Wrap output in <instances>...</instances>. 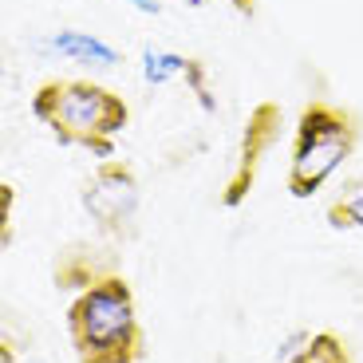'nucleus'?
Masks as SVG:
<instances>
[{
	"instance_id": "obj_1",
	"label": "nucleus",
	"mask_w": 363,
	"mask_h": 363,
	"mask_svg": "<svg viewBox=\"0 0 363 363\" xmlns=\"http://www.w3.org/2000/svg\"><path fill=\"white\" fill-rule=\"evenodd\" d=\"M67 340L79 363H138L146 352L130 284L107 272L67 300Z\"/></svg>"
},
{
	"instance_id": "obj_2",
	"label": "nucleus",
	"mask_w": 363,
	"mask_h": 363,
	"mask_svg": "<svg viewBox=\"0 0 363 363\" xmlns=\"http://www.w3.org/2000/svg\"><path fill=\"white\" fill-rule=\"evenodd\" d=\"M32 111L64 146L111 155L127 127V99L91 79H52L32 95Z\"/></svg>"
},
{
	"instance_id": "obj_3",
	"label": "nucleus",
	"mask_w": 363,
	"mask_h": 363,
	"mask_svg": "<svg viewBox=\"0 0 363 363\" xmlns=\"http://www.w3.org/2000/svg\"><path fill=\"white\" fill-rule=\"evenodd\" d=\"M359 135H363V123L347 107L312 99L300 111L296 138H292V158H289L292 198H316L320 186L355 155Z\"/></svg>"
},
{
	"instance_id": "obj_4",
	"label": "nucleus",
	"mask_w": 363,
	"mask_h": 363,
	"mask_svg": "<svg viewBox=\"0 0 363 363\" xmlns=\"http://www.w3.org/2000/svg\"><path fill=\"white\" fill-rule=\"evenodd\" d=\"M83 209L95 221L103 237L115 241H130L138 229V206H143V190L130 166L123 162H103L99 170L83 182Z\"/></svg>"
},
{
	"instance_id": "obj_5",
	"label": "nucleus",
	"mask_w": 363,
	"mask_h": 363,
	"mask_svg": "<svg viewBox=\"0 0 363 363\" xmlns=\"http://www.w3.org/2000/svg\"><path fill=\"white\" fill-rule=\"evenodd\" d=\"M277 127H281V115H277V107H272V103L257 107V115L249 118V127H245V143H241L237 178L229 182L225 194H221V201H225V206H237V201L249 194V186H253V178H257V162H261V155H269V138L277 135Z\"/></svg>"
},
{
	"instance_id": "obj_6",
	"label": "nucleus",
	"mask_w": 363,
	"mask_h": 363,
	"mask_svg": "<svg viewBox=\"0 0 363 363\" xmlns=\"http://www.w3.org/2000/svg\"><path fill=\"white\" fill-rule=\"evenodd\" d=\"M48 52L67 60L75 67H91V72H111L123 64V52L115 44H107L95 32H79V28H60L48 36Z\"/></svg>"
},
{
	"instance_id": "obj_7",
	"label": "nucleus",
	"mask_w": 363,
	"mask_h": 363,
	"mask_svg": "<svg viewBox=\"0 0 363 363\" xmlns=\"http://www.w3.org/2000/svg\"><path fill=\"white\" fill-rule=\"evenodd\" d=\"M138 67H143V79L150 83V87H162V83L186 75V79L194 83V91H198V99H206V107L213 111V99H209L206 83H201L198 60H190V55H182V52H170V48L150 44V48H143V55H138Z\"/></svg>"
},
{
	"instance_id": "obj_8",
	"label": "nucleus",
	"mask_w": 363,
	"mask_h": 363,
	"mask_svg": "<svg viewBox=\"0 0 363 363\" xmlns=\"http://www.w3.org/2000/svg\"><path fill=\"white\" fill-rule=\"evenodd\" d=\"M284 363H352V347L336 332H312L304 340V347Z\"/></svg>"
},
{
	"instance_id": "obj_9",
	"label": "nucleus",
	"mask_w": 363,
	"mask_h": 363,
	"mask_svg": "<svg viewBox=\"0 0 363 363\" xmlns=\"http://www.w3.org/2000/svg\"><path fill=\"white\" fill-rule=\"evenodd\" d=\"M328 225L332 229H363V182H352V186L328 206Z\"/></svg>"
},
{
	"instance_id": "obj_10",
	"label": "nucleus",
	"mask_w": 363,
	"mask_h": 363,
	"mask_svg": "<svg viewBox=\"0 0 363 363\" xmlns=\"http://www.w3.org/2000/svg\"><path fill=\"white\" fill-rule=\"evenodd\" d=\"M123 4H130V9L146 12V16H158V12H162V0H123Z\"/></svg>"
},
{
	"instance_id": "obj_11",
	"label": "nucleus",
	"mask_w": 363,
	"mask_h": 363,
	"mask_svg": "<svg viewBox=\"0 0 363 363\" xmlns=\"http://www.w3.org/2000/svg\"><path fill=\"white\" fill-rule=\"evenodd\" d=\"M182 4H190V9H201V4H209V0H182Z\"/></svg>"
},
{
	"instance_id": "obj_12",
	"label": "nucleus",
	"mask_w": 363,
	"mask_h": 363,
	"mask_svg": "<svg viewBox=\"0 0 363 363\" xmlns=\"http://www.w3.org/2000/svg\"><path fill=\"white\" fill-rule=\"evenodd\" d=\"M24 363H48V359H24Z\"/></svg>"
}]
</instances>
